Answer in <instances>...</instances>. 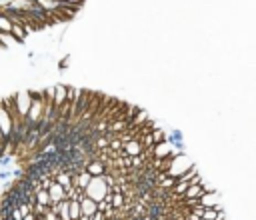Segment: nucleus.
Listing matches in <instances>:
<instances>
[{
	"instance_id": "obj_1",
	"label": "nucleus",
	"mask_w": 256,
	"mask_h": 220,
	"mask_svg": "<svg viewBox=\"0 0 256 220\" xmlns=\"http://www.w3.org/2000/svg\"><path fill=\"white\" fill-rule=\"evenodd\" d=\"M10 34L14 36V40L20 44V42H24L26 40V36H28V32H26V28L24 26H20V24H14L12 26V30H10Z\"/></svg>"
},
{
	"instance_id": "obj_2",
	"label": "nucleus",
	"mask_w": 256,
	"mask_h": 220,
	"mask_svg": "<svg viewBox=\"0 0 256 220\" xmlns=\"http://www.w3.org/2000/svg\"><path fill=\"white\" fill-rule=\"evenodd\" d=\"M12 44H18V42L14 40V36L8 34V32H0V46L8 48V46H12Z\"/></svg>"
}]
</instances>
